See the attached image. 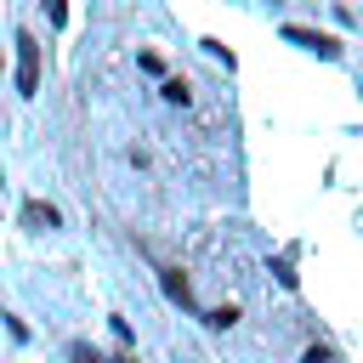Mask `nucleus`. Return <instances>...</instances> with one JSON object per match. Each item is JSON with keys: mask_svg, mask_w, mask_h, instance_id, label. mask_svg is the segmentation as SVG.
<instances>
[{"mask_svg": "<svg viewBox=\"0 0 363 363\" xmlns=\"http://www.w3.org/2000/svg\"><path fill=\"white\" fill-rule=\"evenodd\" d=\"M164 295H170V301H182V306H193V289H187V278H182V272H164Z\"/></svg>", "mask_w": 363, "mask_h": 363, "instance_id": "20e7f679", "label": "nucleus"}, {"mask_svg": "<svg viewBox=\"0 0 363 363\" xmlns=\"http://www.w3.org/2000/svg\"><path fill=\"white\" fill-rule=\"evenodd\" d=\"M164 102H187V85L182 79H164Z\"/></svg>", "mask_w": 363, "mask_h": 363, "instance_id": "39448f33", "label": "nucleus"}, {"mask_svg": "<svg viewBox=\"0 0 363 363\" xmlns=\"http://www.w3.org/2000/svg\"><path fill=\"white\" fill-rule=\"evenodd\" d=\"M68 357H74V363H102V357H96L91 346H68Z\"/></svg>", "mask_w": 363, "mask_h": 363, "instance_id": "0eeeda50", "label": "nucleus"}, {"mask_svg": "<svg viewBox=\"0 0 363 363\" xmlns=\"http://www.w3.org/2000/svg\"><path fill=\"white\" fill-rule=\"evenodd\" d=\"M45 11H51V23H62V17H68V6H62V0H45Z\"/></svg>", "mask_w": 363, "mask_h": 363, "instance_id": "6e6552de", "label": "nucleus"}, {"mask_svg": "<svg viewBox=\"0 0 363 363\" xmlns=\"http://www.w3.org/2000/svg\"><path fill=\"white\" fill-rule=\"evenodd\" d=\"M233 318H238V312H233V306H221V312H210V318H204V323H210V329H227V323H233Z\"/></svg>", "mask_w": 363, "mask_h": 363, "instance_id": "423d86ee", "label": "nucleus"}, {"mask_svg": "<svg viewBox=\"0 0 363 363\" xmlns=\"http://www.w3.org/2000/svg\"><path fill=\"white\" fill-rule=\"evenodd\" d=\"M284 40H289V45H301V51H318V57H340V45H335L329 34H318V28H301V23H289V28H284Z\"/></svg>", "mask_w": 363, "mask_h": 363, "instance_id": "f03ea898", "label": "nucleus"}, {"mask_svg": "<svg viewBox=\"0 0 363 363\" xmlns=\"http://www.w3.org/2000/svg\"><path fill=\"white\" fill-rule=\"evenodd\" d=\"M17 91L23 96L40 91V40L34 34H17Z\"/></svg>", "mask_w": 363, "mask_h": 363, "instance_id": "f257e3e1", "label": "nucleus"}, {"mask_svg": "<svg viewBox=\"0 0 363 363\" xmlns=\"http://www.w3.org/2000/svg\"><path fill=\"white\" fill-rule=\"evenodd\" d=\"M23 221H28V227H34V233H51V227H57V221H62V216H57V210H51V204H40V199H28V204H23Z\"/></svg>", "mask_w": 363, "mask_h": 363, "instance_id": "7ed1b4c3", "label": "nucleus"}, {"mask_svg": "<svg viewBox=\"0 0 363 363\" xmlns=\"http://www.w3.org/2000/svg\"><path fill=\"white\" fill-rule=\"evenodd\" d=\"M113 363H130V357H113Z\"/></svg>", "mask_w": 363, "mask_h": 363, "instance_id": "1a4fd4ad", "label": "nucleus"}]
</instances>
